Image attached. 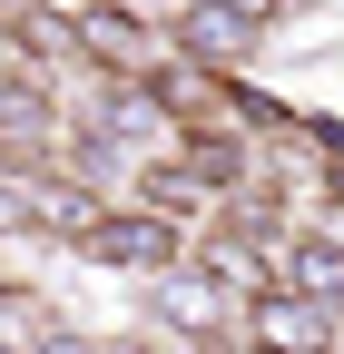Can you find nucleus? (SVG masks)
Returning <instances> with one entry per match:
<instances>
[{"instance_id":"1","label":"nucleus","mask_w":344,"mask_h":354,"mask_svg":"<svg viewBox=\"0 0 344 354\" xmlns=\"http://www.w3.org/2000/svg\"><path fill=\"white\" fill-rule=\"evenodd\" d=\"M79 256H89V266H138V276H157V266L187 256V227L157 216V207H99V227L79 236Z\"/></svg>"},{"instance_id":"2","label":"nucleus","mask_w":344,"mask_h":354,"mask_svg":"<svg viewBox=\"0 0 344 354\" xmlns=\"http://www.w3.org/2000/svg\"><path fill=\"white\" fill-rule=\"evenodd\" d=\"M246 344L256 354H334L344 344V305H315V295H295V286H266L246 305Z\"/></svg>"},{"instance_id":"3","label":"nucleus","mask_w":344,"mask_h":354,"mask_svg":"<svg viewBox=\"0 0 344 354\" xmlns=\"http://www.w3.org/2000/svg\"><path fill=\"white\" fill-rule=\"evenodd\" d=\"M148 315L167 325V335H217L227 325V276H217V266H157V276H148Z\"/></svg>"},{"instance_id":"4","label":"nucleus","mask_w":344,"mask_h":354,"mask_svg":"<svg viewBox=\"0 0 344 354\" xmlns=\"http://www.w3.org/2000/svg\"><path fill=\"white\" fill-rule=\"evenodd\" d=\"M69 39H79L108 79H148V69H157V30L128 10V0H99L89 20H69Z\"/></svg>"},{"instance_id":"5","label":"nucleus","mask_w":344,"mask_h":354,"mask_svg":"<svg viewBox=\"0 0 344 354\" xmlns=\"http://www.w3.org/2000/svg\"><path fill=\"white\" fill-rule=\"evenodd\" d=\"M256 39H266V20H246V10H217V0H187L178 10V50L207 69V59H246Z\"/></svg>"},{"instance_id":"6","label":"nucleus","mask_w":344,"mask_h":354,"mask_svg":"<svg viewBox=\"0 0 344 354\" xmlns=\"http://www.w3.org/2000/svg\"><path fill=\"white\" fill-rule=\"evenodd\" d=\"M276 286L295 295H315V305H344V246L315 227V236H285V266H276Z\"/></svg>"},{"instance_id":"7","label":"nucleus","mask_w":344,"mask_h":354,"mask_svg":"<svg viewBox=\"0 0 344 354\" xmlns=\"http://www.w3.org/2000/svg\"><path fill=\"white\" fill-rule=\"evenodd\" d=\"M50 315H59L50 295H30V286H0V354H39V344L59 335Z\"/></svg>"},{"instance_id":"8","label":"nucleus","mask_w":344,"mask_h":354,"mask_svg":"<svg viewBox=\"0 0 344 354\" xmlns=\"http://www.w3.org/2000/svg\"><path fill=\"white\" fill-rule=\"evenodd\" d=\"M30 39H59V30H39V20H20L10 0H0V79H10V69H30Z\"/></svg>"},{"instance_id":"9","label":"nucleus","mask_w":344,"mask_h":354,"mask_svg":"<svg viewBox=\"0 0 344 354\" xmlns=\"http://www.w3.org/2000/svg\"><path fill=\"white\" fill-rule=\"evenodd\" d=\"M0 236H30V177H0Z\"/></svg>"},{"instance_id":"10","label":"nucleus","mask_w":344,"mask_h":354,"mask_svg":"<svg viewBox=\"0 0 344 354\" xmlns=\"http://www.w3.org/2000/svg\"><path fill=\"white\" fill-rule=\"evenodd\" d=\"M217 10H246V20H285L295 0H217Z\"/></svg>"}]
</instances>
